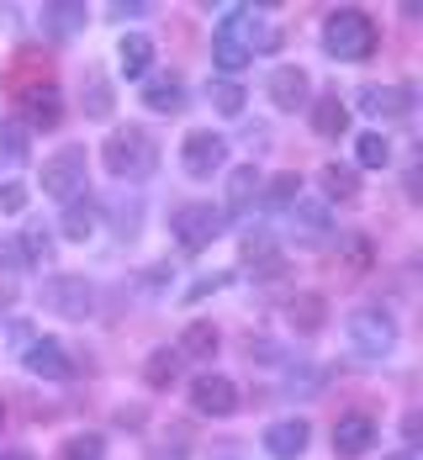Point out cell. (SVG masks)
<instances>
[{
  "mask_svg": "<svg viewBox=\"0 0 423 460\" xmlns=\"http://www.w3.org/2000/svg\"><path fill=\"white\" fill-rule=\"evenodd\" d=\"M207 11H223V27H217V38H212V58H217V69L238 75V69L254 58V48H276V32L260 27L254 5H207Z\"/></svg>",
  "mask_w": 423,
  "mask_h": 460,
  "instance_id": "obj_1",
  "label": "cell"
},
{
  "mask_svg": "<svg viewBox=\"0 0 423 460\" xmlns=\"http://www.w3.org/2000/svg\"><path fill=\"white\" fill-rule=\"evenodd\" d=\"M323 48H329V58L360 64V58L376 53V22L366 11H355V5H339V11H329V22H323Z\"/></svg>",
  "mask_w": 423,
  "mask_h": 460,
  "instance_id": "obj_2",
  "label": "cell"
},
{
  "mask_svg": "<svg viewBox=\"0 0 423 460\" xmlns=\"http://www.w3.org/2000/svg\"><path fill=\"white\" fill-rule=\"evenodd\" d=\"M101 159H106L111 181H148V175H154V164H159V143L148 138L143 128H122V133H111V138H106Z\"/></svg>",
  "mask_w": 423,
  "mask_h": 460,
  "instance_id": "obj_3",
  "label": "cell"
},
{
  "mask_svg": "<svg viewBox=\"0 0 423 460\" xmlns=\"http://www.w3.org/2000/svg\"><path fill=\"white\" fill-rule=\"evenodd\" d=\"M170 233H175V243H181L186 254H201L207 243H217V238L228 233V212H223V207H212V201H190V207L175 212Z\"/></svg>",
  "mask_w": 423,
  "mask_h": 460,
  "instance_id": "obj_4",
  "label": "cell"
},
{
  "mask_svg": "<svg viewBox=\"0 0 423 460\" xmlns=\"http://www.w3.org/2000/svg\"><path fill=\"white\" fill-rule=\"evenodd\" d=\"M344 328H349L355 355H366V360H386L397 349V323H392V313H381V307H355Z\"/></svg>",
  "mask_w": 423,
  "mask_h": 460,
  "instance_id": "obj_5",
  "label": "cell"
},
{
  "mask_svg": "<svg viewBox=\"0 0 423 460\" xmlns=\"http://www.w3.org/2000/svg\"><path fill=\"white\" fill-rule=\"evenodd\" d=\"M85 170H91L85 148L69 143V148H58V154L43 164V190L58 196V201H75V196H85Z\"/></svg>",
  "mask_w": 423,
  "mask_h": 460,
  "instance_id": "obj_6",
  "label": "cell"
},
{
  "mask_svg": "<svg viewBox=\"0 0 423 460\" xmlns=\"http://www.w3.org/2000/svg\"><path fill=\"white\" fill-rule=\"evenodd\" d=\"M43 307H48V313H58V318L85 323L95 313L91 280H80V276H48L43 280Z\"/></svg>",
  "mask_w": 423,
  "mask_h": 460,
  "instance_id": "obj_7",
  "label": "cell"
},
{
  "mask_svg": "<svg viewBox=\"0 0 423 460\" xmlns=\"http://www.w3.org/2000/svg\"><path fill=\"white\" fill-rule=\"evenodd\" d=\"M181 164H186V175H196V181H212L228 164V138H217V133H186Z\"/></svg>",
  "mask_w": 423,
  "mask_h": 460,
  "instance_id": "obj_8",
  "label": "cell"
},
{
  "mask_svg": "<svg viewBox=\"0 0 423 460\" xmlns=\"http://www.w3.org/2000/svg\"><path fill=\"white\" fill-rule=\"evenodd\" d=\"M190 408L201 418H228V413H238V386L228 376H201L190 386Z\"/></svg>",
  "mask_w": 423,
  "mask_h": 460,
  "instance_id": "obj_9",
  "label": "cell"
},
{
  "mask_svg": "<svg viewBox=\"0 0 423 460\" xmlns=\"http://www.w3.org/2000/svg\"><path fill=\"white\" fill-rule=\"evenodd\" d=\"M371 445H376V418L344 413L339 423H333V456L339 460H360Z\"/></svg>",
  "mask_w": 423,
  "mask_h": 460,
  "instance_id": "obj_10",
  "label": "cell"
},
{
  "mask_svg": "<svg viewBox=\"0 0 423 460\" xmlns=\"http://www.w3.org/2000/svg\"><path fill=\"white\" fill-rule=\"evenodd\" d=\"M22 360H27V370H32V376H48V381H64V376H75V360L64 355V344H58V339H32Z\"/></svg>",
  "mask_w": 423,
  "mask_h": 460,
  "instance_id": "obj_11",
  "label": "cell"
},
{
  "mask_svg": "<svg viewBox=\"0 0 423 460\" xmlns=\"http://www.w3.org/2000/svg\"><path fill=\"white\" fill-rule=\"evenodd\" d=\"M360 111L366 117H408L413 111V91L408 85H366L360 91Z\"/></svg>",
  "mask_w": 423,
  "mask_h": 460,
  "instance_id": "obj_12",
  "label": "cell"
},
{
  "mask_svg": "<svg viewBox=\"0 0 423 460\" xmlns=\"http://www.w3.org/2000/svg\"><path fill=\"white\" fill-rule=\"evenodd\" d=\"M307 434H313V429H307L302 418H281V423L265 429V450H270L276 460H296L302 450H307Z\"/></svg>",
  "mask_w": 423,
  "mask_h": 460,
  "instance_id": "obj_13",
  "label": "cell"
},
{
  "mask_svg": "<svg viewBox=\"0 0 423 460\" xmlns=\"http://www.w3.org/2000/svg\"><path fill=\"white\" fill-rule=\"evenodd\" d=\"M291 233L302 243H329V207L323 201H291Z\"/></svg>",
  "mask_w": 423,
  "mask_h": 460,
  "instance_id": "obj_14",
  "label": "cell"
},
{
  "mask_svg": "<svg viewBox=\"0 0 423 460\" xmlns=\"http://www.w3.org/2000/svg\"><path fill=\"white\" fill-rule=\"evenodd\" d=\"M270 101L281 106V111H296V106H307V69H296V64H281L276 75H270Z\"/></svg>",
  "mask_w": 423,
  "mask_h": 460,
  "instance_id": "obj_15",
  "label": "cell"
},
{
  "mask_svg": "<svg viewBox=\"0 0 423 460\" xmlns=\"http://www.w3.org/2000/svg\"><path fill=\"white\" fill-rule=\"evenodd\" d=\"M85 0H48L43 5V32L53 38H75V32H85Z\"/></svg>",
  "mask_w": 423,
  "mask_h": 460,
  "instance_id": "obj_16",
  "label": "cell"
},
{
  "mask_svg": "<svg viewBox=\"0 0 423 460\" xmlns=\"http://www.w3.org/2000/svg\"><path fill=\"white\" fill-rule=\"evenodd\" d=\"M101 223V207H95L91 196H75V201H64V238L69 243H85Z\"/></svg>",
  "mask_w": 423,
  "mask_h": 460,
  "instance_id": "obj_17",
  "label": "cell"
},
{
  "mask_svg": "<svg viewBox=\"0 0 423 460\" xmlns=\"http://www.w3.org/2000/svg\"><path fill=\"white\" fill-rule=\"evenodd\" d=\"M143 106H148V111H159V117H175V111L186 106L181 80H175V75H159V80H148V85H143Z\"/></svg>",
  "mask_w": 423,
  "mask_h": 460,
  "instance_id": "obj_18",
  "label": "cell"
},
{
  "mask_svg": "<svg viewBox=\"0 0 423 460\" xmlns=\"http://www.w3.org/2000/svg\"><path fill=\"white\" fill-rule=\"evenodd\" d=\"M148 64H154V43H148V38L133 32V38H122V43H117V69H122L128 80H143V75H148Z\"/></svg>",
  "mask_w": 423,
  "mask_h": 460,
  "instance_id": "obj_19",
  "label": "cell"
},
{
  "mask_svg": "<svg viewBox=\"0 0 423 460\" xmlns=\"http://www.w3.org/2000/svg\"><path fill=\"white\" fill-rule=\"evenodd\" d=\"M329 323V302L318 296V291H302V296H291V328H302V333H318Z\"/></svg>",
  "mask_w": 423,
  "mask_h": 460,
  "instance_id": "obj_20",
  "label": "cell"
},
{
  "mask_svg": "<svg viewBox=\"0 0 423 460\" xmlns=\"http://www.w3.org/2000/svg\"><path fill=\"white\" fill-rule=\"evenodd\" d=\"M313 128H318V138H344V128H349V106H344L339 95H323V101L313 106Z\"/></svg>",
  "mask_w": 423,
  "mask_h": 460,
  "instance_id": "obj_21",
  "label": "cell"
},
{
  "mask_svg": "<svg viewBox=\"0 0 423 460\" xmlns=\"http://www.w3.org/2000/svg\"><path fill=\"white\" fill-rule=\"evenodd\" d=\"M27 128H58V91L53 85L27 91Z\"/></svg>",
  "mask_w": 423,
  "mask_h": 460,
  "instance_id": "obj_22",
  "label": "cell"
},
{
  "mask_svg": "<svg viewBox=\"0 0 423 460\" xmlns=\"http://www.w3.org/2000/svg\"><path fill=\"white\" fill-rule=\"evenodd\" d=\"M175 349L190 355V360H212V355H217V328H212V323H190Z\"/></svg>",
  "mask_w": 423,
  "mask_h": 460,
  "instance_id": "obj_23",
  "label": "cell"
},
{
  "mask_svg": "<svg viewBox=\"0 0 423 460\" xmlns=\"http://www.w3.org/2000/svg\"><path fill=\"white\" fill-rule=\"evenodd\" d=\"M254 190H260V170L254 164H238L234 175H228V212H243L254 201Z\"/></svg>",
  "mask_w": 423,
  "mask_h": 460,
  "instance_id": "obj_24",
  "label": "cell"
},
{
  "mask_svg": "<svg viewBox=\"0 0 423 460\" xmlns=\"http://www.w3.org/2000/svg\"><path fill=\"white\" fill-rule=\"evenodd\" d=\"M27 133H32L27 122H0V159H5V164H22V159L32 154Z\"/></svg>",
  "mask_w": 423,
  "mask_h": 460,
  "instance_id": "obj_25",
  "label": "cell"
},
{
  "mask_svg": "<svg viewBox=\"0 0 423 460\" xmlns=\"http://www.w3.org/2000/svg\"><path fill=\"white\" fill-rule=\"evenodd\" d=\"M143 376H148V386H170V381L181 376V349H154L148 366H143Z\"/></svg>",
  "mask_w": 423,
  "mask_h": 460,
  "instance_id": "obj_26",
  "label": "cell"
},
{
  "mask_svg": "<svg viewBox=\"0 0 423 460\" xmlns=\"http://www.w3.org/2000/svg\"><path fill=\"white\" fill-rule=\"evenodd\" d=\"M355 159H360L366 170H381V164L392 159V143L381 138V133H366V138L355 143Z\"/></svg>",
  "mask_w": 423,
  "mask_h": 460,
  "instance_id": "obj_27",
  "label": "cell"
},
{
  "mask_svg": "<svg viewBox=\"0 0 423 460\" xmlns=\"http://www.w3.org/2000/svg\"><path fill=\"white\" fill-rule=\"evenodd\" d=\"M85 117H95V122L111 117V85L101 75H91V85H85Z\"/></svg>",
  "mask_w": 423,
  "mask_h": 460,
  "instance_id": "obj_28",
  "label": "cell"
},
{
  "mask_svg": "<svg viewBox=\"0 0 423 460\" xmlns=\"http://www.w3.org/2000/svg\"><path fill=\"white\" fill-rule=\"evenodd\" d=\"M22 260H27V265H48V260H53V238H48L43 228H27L22 233Z\"/></svg>",
  "mask_w": 423,
  "mask_h": 460,
  "instance_id": "obj_29",
  "label": "cell"
},
{
  "mask_svg": "<svg viewBox=\"0 0 423 460\" xmlns=\"http://www.w3.org/2000/svg\"><path fill=\"white\" fill-rule=\"evenodd\" d=\"M323 190L339 196V201H349V196L360 190V185H355V170H349V164H329V170H323Z\"/></svg>",
  "mask_w": 423,
  "mask_h": 460,
  "instance_id": "obj_30",
  "label": "cell"
},
{
  "mask_svg": "<svg viewBox=\"0 0 423 460\" xmlns=\"http://www.w3.org/2000/svg\"><path fill=\"white\" fill-rule=\"evenodd\" d=\"M265 201H270V207H291V201H302V175H276V181L265 185Z\"/></svg>",
  "mask_w": 423,
  "mask_h": 460,
  "instance_id": "obj_31",
  "label": "cell"
},
{
  "mask_svg": "<svg viewBox=\"0 0 423 460\" xmlns=\"http://www.w3.org/2000/svg\"><path fill=\"white\" fill-rule=\"evenodd\" d=\"M207 95H212V106H217L223 117H238V111H243V85H234V80H217Z\"/></svg>",
  "mask_w": 423,
  "mask_h": 460,
  "instance_id": "obj_32",
  "label": "cell"
},
{
  "mask_svg": "<svg viewBox=\"0 0 423 460\" xmlns=\"http://www.w3.org/2000/svg\"><path fill=\"white\" fill-rule=\"evenodd\" d=\"M101 456H106V439L101 434H80V439L64 445V460H101Z\"/></svg>",
  "mask_w": 423,
  "mask_h": 460,
  "instance_id": "obj_33",
  "label": "cell"
},
{
  "mask_svg": "<svg viewBox=\"0 0 423 460\" xmlns=\"http://www.w3.org/2000/svg\"><path fill=\"white\" fill-rule=\"evenodd\" d=\"M148 11H154L148 0H117V5H106L111 22H138V16H148Z\"/></svg>",
  "mask_w": 423,
  "mask_h": 460,
  "instance_id": "obj_34",
  "label": "cell"
},
{
  "mask_svg": "<svg viewBox=\"0 0 423 460\" xmlns=\"http://www.w3.org/2000/svg\"><path fill=\"white\" fill-rule=\"evenodd\" d=\"M22 201H27L22 185H5V190H0V212H22Z\"/></svg>",
  "mask_w": 423,
  "mask_h": 460,
  "instance_id": "obj_35",
  "label": "cell"
},
{
  "mask_svg": "<svg viewBox=\"0 0 423 460\" xmlns=\"http://www.w3.org/2000/svg\"><path fill=\"white\" fill-rule=\"evenodd\" d=\"M402 429H408V445H419V439H423V418H419V413L402 418Z\"/></svg>",
  "mask_w": 423,
  "mask_h": 460,
  "instance_id": "obj_36",
  "label": "cell"
},
{
  "mask_svg": "<svg viewBox=\"0 0 423 460\" xmlns=\"http://www.w3.org/2000/svg\"><path fill=\"white\" fill-rule=\"evenodd\" d=\"M0 460H32V456H27V450H5Z\"/></svg>",
  "mask_w": 423,
  "mask_h": 460,
  "instance_id": "obj_37",
  "label": "cell"
},
{
  "mask_svg": "<svg viewBox=\"0 0 423 460\" xmlns=\"http://www.w3.org/2000/svg\"><path fill=\"white\" fill-rule=\"evenodd\" d=\"M386 460H419V450H402V456H386Z\"/></svg>",
  "mask_w": 423,
  "mask_h": 460,
  "instance_id": "obj_38",
  "label": "cell"
},
{
  "mask_svg": "<svg viewBox=\"0 0 423 460\" xmlns=\"http://www.w3.org/2000/svg\"><path fill=\"white\" fill-rule=\"evenodd\" d=\"M0 423H5V408H0Z\"/></svg>",
  "mask_w": 423,
  "mask_h": 460,
  "instance_id": "obj_39",
  "label": "cell"
}]
</instances>
